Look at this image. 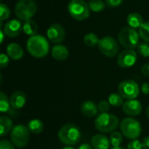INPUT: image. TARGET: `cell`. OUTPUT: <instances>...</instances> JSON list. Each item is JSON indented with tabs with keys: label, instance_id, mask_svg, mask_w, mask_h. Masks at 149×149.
<instances>
[{
	"label": "cell",
	"instance_id": "obj_37",
	"mask_svg": "<svg viewBox=\"0 0 149 149\" xmlns=\"http://www.w3.org/2000/svg\"><path fill=\"white\" fill-rule=\"evenodd\" d=\"M141 72L144 76L149 77V63H146L141 67Z\"/></svg>",
	"mask_w": 149,
	"mask_h": 149
},
{
	"label": "cell",
	"instance_id": "obj_5",
	"mask_svg": "<svg viewBox=\"0 0 149 149\" xmlns=\"http://www.w3.org/2000/svg\"><path fill=\"white\" fill-rule=\"evenodd\" d=\"M67 10L72 18L77 21H83L89 17L91 10L88 3L84 0H71L67 5Z\"/></svg>",
	"mask_w": 149,
	"mask_h": 149
},
{
	"label": "cell",
	"instance_id": "obj_11",
	"mask_svg": "<svg viewBox=\"0 0 149 149\" xmlns=\"http://www.w3.org/2000/svg\"><path fill=\"white\" fill-rule=\"evenodd\" d=\"M137 52L133 49H126L119 53L117 64L121 68H129L134 65L137 61Z\"/></svg>",
	"mask_w": 149,
	"mask_h": 149
},
{
	"label": "cell",
	"instance_id": "obj_24",
	"mask_svg": "<svg viewBox=\"0 0 149 149\" xmlns=\"http://www.w3.org/2000/svg\"><path fill=\"white\" fill-rule=\"evenodd\" d=\"M83 41L85 43V45L88 47H94L97 45H99L100 42V38H98V36L93 33V32H89L87 34H86L84 36Z\"/></svg>",
	"mask_w": 149,
	"mask_h": 149
},
{
	"label": "cell",
	"instance_id": "obj_23",
	"mask_svg": "<svg viewBox=\"0 0 149 149\" xmlns=\"http://www.w3.org/2000/svg\"><path fill=\"white\" fill-rule=\"evenodd\" d=\"M27 127H28L30 132L32 134H38L41 132H43V130H44V124H43L42 120H40L38 119L31 120L29 121Z\"/></svg>",
	"mask_w": 149,
	"mask_h": 149
},
{
	"label": "cell",
	"instance_id": "obj_22",
	"mask_svg": "<svg viewBox=\"0 0 149 149\" xmlns=\"http://www.w3.org/2000/svg\"><path fill=\"white\" fill-rule=\"evenodd\" d=\"M38 24L37 23L32 20V19H29L27 21H24V24H23V31L27 35V36H34L37 34L38 32Z\"/></svg>",
	"mask_w": 149,
	"mask_h": 149
},
{
	"label": "cell",
	"instance_id": "obj_13",
	"mask_svg": "<svg viewBox=\"0 0 149 149\" xmlns=\"http://www.w3.org/2000/svg\"><path fill=\"white\" fill-rule=\"evenodd\" d=\"M8 38H16L23 31V24L19 19H10L3 25L2 29Z\"/></svg>",
	"mask_w": 149,
	"mask_h": 149
},
{
	"label": "cell",
	"instance_id": "obj_26",
	"mask_svg": "<svg viewBox=\"0 0 149 149\" xmlns=\"http://www.w3.org/2000/svg\"><path fill=\"white\" fill-rule=\"evenodd\" d=\"M106 3L103 0H90L88 2V6L90 10L93 12H100L106 7Z\"/></svg>",
	"mask_w": 149,
	"mask_h": 149
},
{
	"label": "cell",
	"instance_id": "obj_27",
	"mask_svg": "<svg viewBox=\"0 0 149 149\" xmlns=\"http://www.w3.org/2000/svg\"><path fill=\"white\" fill-rule=\"evenodd\" d=\"M10 100L8 99L7 95L1 92L0 93V111L1 113H7L10 111Z\"/></svg>",
	"mask_w": 149,
	"mask_h": 149
},
{
	"label": "cell",
	"instance_id": "obj_8",
	"mask_svg": "<svg viewBox=\"0 0 149 149\" xmlns=\"http://www.w3.org/2000/svg\"><path fill=\"white\" fill-rule=\"evenodd\" d=\"M10 141L16 148H25L30 141V130L24 125L15 126L10 132Z\"/></svg>",
	"mask_w": 149,
	"mask_h": 149
},
{
	"label": "cell",
	"instance_id": "obj_15",
	"mask_svg": "<svg viewBox=\"0 0 149 149\" xmlns=\"http://www.w3.org/2000/svg\"><path fill=\"white\" fill-rule=\"evenodd\" d=\"M26 100H27L26 95L22 91L14 92L11 94L10 99V106H11L12 109H14V110H18V109H21L22 107H24V106L26 103Z\"/></svg>",
	"mask_w": 149,
	"mask_h": 149
},
{
	"label": "cell",
	"instance_id": "obj_3",
	"mask_svg": "<svg viewBox=\"0 0 149 149\" xmlns=\"http://www.w3.org/2000/svg\"><path fill=\"white\" fill-rule=\"evenodd\" d=\"M120 124L119 118L114 114L108 113H101L100 114L97 115L94 120L95 128L104 134L114 132Z\"/></svg>",
	"mask_w": 149,
	"mask_h": 149
},
{
	"label": "cell",
	"instance_id": "obj_30",
	"mask_svg": "<svg viewBox=\"0 0 149 149\" xmlns=\"http://www.w3.org/2000/svg\"><path fill=\"white\" fill-rule=\"evenodd\" d=\"M137 51L138 53L144 57V58H148L149 57V43L148 42H141L139 44V45L137 46Z\"/></svg>",
	"mask_w": 149,
	"mask_h": 149
},
{
	"label": "cell",
	"instance_id": "obj_35",
	"mask_svg": "<svg viewBox=\"0 0 149 149\" xmlns=\"http://www.w3.org/2000/svg\"><path fill=\"white\" fill-rule=\"evenodd\" d=\"M123 2H124V0H105L107 6L111 7V8L119 7Z\"/></svg>",
	"mask_w": 149,
	"mask_h": 149
},
{
	"label": "cell",
	"instance_id": "obj_39",
	"mask_svg": "<svg viewBox=\"0 0 149 149\" xmlns=\"http://www.w3.org/2000/svg\"><path fill=\"white\" fill-rule=\"evenodd\" d=\"M142 144H143V149H149V135L144 138Z\"/></svg>",
	"mask_w": 149,
	"mask_h": 149
},
{
	"label": "cell",
	"instance_id": "obj_2",
	"mask_svg": "<svg viewBox=\"0 0 149 149\" xmlns=\"http://www.w3.org/2000/svg\"><path fill=\"white\" fill-rule=\"evenodd\" d=\"M81 131L79 127L72 123H66L58 131V136L60 142L65 146L77 145L81 139Z\"/></svg>",
	"mask_w": 149,
	"mask_h": 149
},
{
	"label": "cell",
	"instance_id": "obj_41",
	"mask_svg": "<svg viewBox=\"0 0 149 149\" xmlns=\"http://www.w3.org/2000/svg\"><path fill=\"white\" fill-rule=\"evenodd\" d=\"M0 35H1V41H0V43L2 44V43L3 42V35H5L4 32H3V31L2 29L0 30Z\"/></svg>",
	"mask_w": 149,
	"mask_h": 149
},
{
	"label": "cell",
	"instance_id": "obj_34",
	"mask_svg": "<svg viewBox=\"0 0 149 149\" xmlns=\"http://www.w3.org/2000/svg\"><path fill=\"white\" fill-rule=\"evenodd\" d=\"M9 65V56L7 54L2 53L0 55V68L3 69Z\"/></svg>",
	"mask_w": 149,
	"mask_h": 149
},
{
	"label": "cell",
	"instance_id": "obj_9",
	"mask_svg": "<svg viewBox=\"0 0 149 149\" xmlns=\"http://www.w3.org/2000/svg\"><path fill=\"white\" fill-rule=\"evenodd\" d=\"M118 93L123 99L135 100L140 94V87L134 80L126 79L119 84Z\"/></svg>",
	"mask_w": 149,
	"mask_h": 149
},
{
	"label": "cell",
	"instance_id": "obj_40",
	"mask_svg": "<svg viewBox=\"0 0 149 149\" xmlns=\"http://www.w3.org/2000/svg\"><path fill=\"white\" fill-rule=\"evenodd\" d=\"M77 149H93V148L92 147V145L87 144V143H83L81 145L79 146V148Z\"/></svg>",
	"mask_w": 149,
	"mask_h": 149
},
{
	"label": "cell",
	"instance_id": "obj_36",
	"mask_svg": "<svg viewBox=\"0 0 149 149\" xmlns=\"http://www.w3.org/2000/svg\"><path fill=\"white\" fill-rule=\"evenodd\" d=\"M14 147L13 143L7 140H2L0 141V149H15Z\"/></svg>",
	"mask_w": 149,
	"mask_h": 149
},
{
	"label": "cell",
	"instance_id": "obj_6",
	"mask_svg": "<svg viewBox=\"0 0 149 149\" xmlns=\"http://www.w3.org/2000/svg\"><path fill=\"white\" fill-rule=\"evenodd\" d=\"M122 134L129 140H137L141 134L140 122L133 117L124 118L120 124Z\"/></svg>",
	"mask_w": 149,
	"mask_h": 149
},
{
	"label": "cell",
	"instance_id": "obj_43",
	"mask_svg": "<svg viewBox=\"0 0 149 149\" xmlns=\"http://www.w3.org/2000/svg\"><path fill=\"white\" fill-rule=\"evenodd\" d=\"M146 114H147V117L148 118V120H149V106L148 107V108H147V112H146Z\"/></svg>",
	"mask_w": 149,
	"mask_h": 149
},
{
	"label": "cell",
	"instance_id": "obj_28",
	"mask_svg": "<svg viewBox=\"0 0 149 149\" xmlns=\"http://www.w3.org/2000/svg\"><path fill=\"white\" fill-rule=\"evenodd\" d=\"M122 133H120V132H113L111 133V135H110V142H111V145L113 146V148H118V147H120L121 143L123 142V136H122Z\"/></svg>",
	"mask_w": 149,
	"mask_h": 149
},
{
	"label": "cell",
	"instance_id": "obj_7",
	"mask_svg": "<svg viewBox=\"0 0 149 149\" xmlns=\"http://www.w3.org/2000/svg\"><path fill=\"white\" fill-rule=\"evenodd\" d=\"M37 11V4L34 0H18L15 5V14L19 20L31 19Z\"/></svg>",
	"mask_w": 149,
	"mask_h": 149
},
{
	"label": "cell",
	"instance_id": "obj_20",
	"mask_svg": "<svg viewBox=\"0 0 149 149\" xmlns=\"http://www.w3.org/2000/svg\"><path fill=\"white\" fill-rule=\"evenodd\" d=\"M127 24L128 26L134 28V29H140L141 27V25L144 24L143 21V17L142 16L138 13V12H132L127 16Z\"/></svg>",
	"mask_w": 149,
	"mask_h": 149
},
{
	"label": "cell",
	"instance_id": "obj_29",
	"mask_svg": "<svg viewBox=\"0 0 149 149\" xmlns=\"http://www.w3.org/2000/svg\"><path fill=\"white\" fill-rule=\"evenodd\" d=\"M139 34L143 41L149 43V21L144 22V24L139 29Z\"/></svg>",
	"mask_w": 149,
	"mask_h": 149
},
{
	"label": "cell",
	"instance_id": "obj_19",
	"mask_svg": "<svg viewBox=\"0 0 149 149\" xmlns=\"http://www.w3.org/2000/svg\"><path fill=\"white\" fill-rule=\"evenodd\" d=\"M52 56L54 59L58 60V61H63L65 60L68 56H69V51L67 49V47L65 45H55L52 48Z\"/></svg>",
	"mask_w": 149,
	"mask_h": 149
},
{
	"label": "cell",
	"instance_id": "obj_25",
	"mask_svg": "<svg viewBox=\"0 0 149 149\" xmlns=\"http://www.w3.org/2000/svg\"><path fill=\"white\" fill-rule=\"evenodd\" d=\"M108 102L110 103V105L112 107H119L120 106H123L124 104V100L122 96L118 93H113L109 95L108 97Z\"/></svg>",
	"mask_w": 149,
	"mask_h": 149
},
{
	"label": "cell",
	"instance_id": "obj_31",
	"mask_svg": "<svg viewBox=\"0 0 149 149\" xmlns=\"http://www.w3.org/2000/svg\"><path fill=\"white\" fill-rule=\"evenodd\" d=\"M10 16V8L6 4L1 3H0V21H4L8 19Z\"/></svg>",
	"mask_w": 149,
	"mask_h": 149
},
{
	"label": "cell",
	"instance_id": "obj_38",
	"mask_svg": "<svg viewBox=\"0 0 149 149\" xmlns=\"http://www.w3.org/2000/svg\"><path fill=\"white\" fill-rule=\"evenodd\" d=\"M141 92H142V93H143V94H145V95H148V94L149 93V84L148 83H147V82L143 83V84L141 85Z\"/></svg>",
	"mask_w": 149,
	"mask_h": 149
},
{
	"label": "cell",
	"instance_id": "obj_16",
	"mask_svg": "<svg viewBox=\"0 0 149 149\" xmlns=\"http://www.w3.org/2000/svg\"><path fill=\"white\" fill-rule=\"evenodd\" d=\"M91 145L93 149H109L111 142L105 134H99L92 137Z\"/></svg>",
	"mask_w": 149,
	"mask_h": 149
},
{
	"label": "cell",
	"instance_id": "obj_18",
	"mask_svg": "<svg viewBox=\"0 0 149 149\" xmlns=\"http://www.w3.org/2000/svg\"><path fill=\"white\" fill-rule=\"evenodd\" d=\"M6 52L10 58L13 60H19L24 56L23 48L17 43H10L6 47Z\"/></svg>",
	"mask_w": 149,
	"mask_h": 149
},
{
	"label": "cell",
	"instance_id": "obj_42",
	"mask_svg": "<svg viewBox=\"0 0 149 149\" xmlns=\"http://www.w3.org/2000/svg\"><path fill=\"white\" fill-rule=\"evenodd\" d=\"M62 149H76V148H73V147H72V146H66V147L63 148Z\"/></svg>",
	"mask_w": 149,
	"mask_h": 149
},
{
	"label": "cell",
	"instance_id": "obj_17",
	"mask_svg": "<svg viewBox=\"0 0 149 149\" xmlns=\"http://www.w3.org/2000/svg\"><path fill=\"white\" fill-rule=\"evenodd\" d=\"M81 112L82 113L88 117V118H93L97 117L99 108L98 105H96L93 101L92 100H86L81 104Z\"/></svg>",
	"mask_w": 149,
	"mask_h": 149
},
{
	"label": "cell",
	"instance_id": "obj_10",
	"mask_svg": "<svg viewBox=\"0 0 149 149\" xmlns=\"http://www.w3.org/2000/svg\"><path fill=\"white\" fill-rule=\"evenodd\" d=\"M98 47L100 52L108 58L115 57L119 52V44L115 38L110 36L103 37L100 39Z\"/></svg>",
	"mask_w": 149,
	"mask_h": 149
},
{
	"label": "cell",
	"instance_id": "obj_32",
	"mask_svg": "<svg viewBox=\"0 0 149 149\" xmlns=\"http://www.w3.org/2000/svg\"><path fill=\"white\" fill-rule=\"evenodd\" d=\"M127 149H143V144L138 140H132L128 142Z\"/></svg>",
	"mask_w": 149,
	"mask_h": 149
},
{
	"label": "cell",
	"instance_id": "obj_44",
	"mask_svg": "<svg viewBox=\"0 0 149 149\" xmlns=\"http://www.w3.org/2000/svg\"><path fill=\"white\" fill-rule=\"evenodd\" d=\"M112 149H126V148H121V147H118V148H113Z\"/></svg>",
	"mask_w": 149,
	"mask_h": 149
},
{
	"label": "cell",
	"instance_id": "obj_4",
	"mask_svg": "<svg viewBox=\"0 0 149 149\" xmlns=\"http://www.w3.org/2000/svg\"><path fill=\"white\" fill-rule=\"evenodd\" d=\"M140 34L135 29L127 26L120 30L118 35L119 43L126 49H135L140 44Z\"/></svg>",
	"mask_w": 149,
	"mask_h": 149
},
{
	"label": "cell",
	"instance_id": "obj_33",
	"mask_svg": "<svg viewBox=\"0 0 149 149\" xmlns=\"http://www.w3.org/2000/svg\"><path fill=\"white\" fill-rule=\"evenodd\" d=\"M110 103L107 100H100L98 104V108L100 113H107L110 109Z\"/></svg>",
	"mask_w": 149,
	"mask_h": 149
},
{
	"label": "cell",
	"instance_id": "obj_1",
	"mask_svg": "<svg viewBox=\"0 0 149 149\" xmlns=\"http://www.w3.org/2000/svg\"><path fill=\"white\" fill-rule=\"evenodd\" d=\"M28 52L34 58H45L49 52V42L46 38L42 35H34L28 38L26 43Z\"/></svg>",
	"mask_w": 149,
	"mask_h": 149
},
{
	"label": "cell",
	"instance_id": "obj_21",
	"mask_svg": "<svg viewBox=\"0 0 149 149\" xmlns=\"http://www.w3.org/2000/svg\"><path fill=\"white\" fill-rule=\"evenodd\" d=\"M13 127V122L9 117L5 115H2L0 117V136L3 137L11 132Z\"/></svg>",
	"mask_w": 149,
	"mask_h": 149
},
{
	"label": "cell",
	"instance_id": "obj_12",
	"mask_svg": "<svg viewBox=\"0 0 149 149\" xmlns=\"http://www.w3.org/2000/svg\"><path fill=\"white\" fill-rule=\"evenodd\" d=\"M47 38L53 44L58 45L64 41L65 38V28L59 24H52L49 26L46 31Z\"/></svg>",
	"mask_w": 149,
	"mask_h": 149
},
{
	"label": "cell",
	"instance_id": "obj_14",
	"mask_svg": "<svg viewBox=\"0 0 149 149\" xmlns=\"http://www.w3.org/2000/svg\"><path fill=\"white\" fill-rule=\"evenodd\" d=\"M122 110L128 116H138L142 111V105L136 99L127 100L126 102H124L122 106Z\"/></svg>",
	"mask_w": 149,
	"mask_h": 149
}]
</instances>
